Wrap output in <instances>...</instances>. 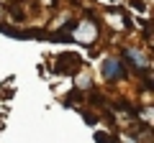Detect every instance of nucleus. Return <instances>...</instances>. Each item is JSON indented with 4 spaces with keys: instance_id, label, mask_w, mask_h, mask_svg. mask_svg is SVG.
<instances>
[{
    "instance_id": "obj_1",
    "label": "nucleus",
    "mask_w": 154,
    "mask_h": 143,
    "mask_svg": "<svg viewBox=\"0 0 154 143\" xmlns=\"http://www.w3.org/2000/svg\"><path fill=\"white\" fill-rule=\"evenodd\" d=\"M75 36H77V41H80V44H85V46H90L95 41V26L93 23H80V26H77V31H75Z\"/></svg>"
},
{
    "instance_id": "obj_3",
    "label": "nucleus",
    "mask_w": 154,
    "mask_h": 143,
    "mask_svg": "<svg viewBox=\"0 0 154 143\" xmlns=\"http://www.w3.org/2000/svg\"><path fill=\"white\" fill-rule=\"evenodd\" d=\"M126 54H128V59H131V61H136L139 69H146V66H149V59H146V56H144L139 49H128Z\"/></svg>"
},
{
    "instance_id": "obj_2",
    "label": "nucleus",
    "mask_w": 154,
    "mask_h": 143,
    "mask_svg": "<svg viewBox=\"0 0 154 143\" xmlns=\"http://www.w3.org/2000/svg\"><path fill=\"white\" fill-rule=\"evenodd\" d=\"M123 72H121V61L118 59H108L105 61V77L108 79H118Z\"/></svg>"
}]
</instances>
